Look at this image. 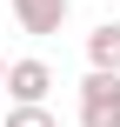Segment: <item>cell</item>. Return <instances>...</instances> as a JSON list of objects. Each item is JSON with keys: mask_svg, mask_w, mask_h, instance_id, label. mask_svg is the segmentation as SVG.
<instances>
[{"mask_svg": "<svg viewBox=\"0 0 120 127\" xmlns=\"http://www.w3.org/2000/svg\"><path fill=\"white\" fill-rule=\"evenodd\" d=\"M7 127H60V121H53L47 107H13V114H7Z\"/></svg>", "mask_w": 120, "mask_h": 127, "instance_id": "5", "label": "cell"}, {"mask_svg": "<svg viewBox=\"0 0 120 127\" xmlns=\"http://www.w3.org/2000/svg\"><path fill=\"white\" fill-rule=\"evenodd\" d=\"M87 67L94 74H120V20H100L87 33Z\"/></svg>", "mask_w": 120, "mask_h": 127, "instance_id": "4", "label": "cell"}, {"mask_svg": "<svg viewBox=\"0 0 120 127\" xmlns=\"http://www.w3.org/2000/svg\"><path fill=\"white\" fill-rule=\"evenodd\" d=\"M7 67H13V60H0V87H7Z\"/></svg>", "mask_w": 120, "mask_h": 127, "instance_id": "6", "label": "cell"}, {"mask_svg": "<svg viewBox=\"0 0 120 127\" xmlns=\"http://www.w3.org/2000/svg\"><path fill=\"white\" fill-rule=\"evenodd\" d=\"M7 94H13V107H47L53 67H47V60H13V67H7Z\"/></svg>", "mask_w": 120, "mask_h": 127, "instance_id": "2", "label": "cell"}, {"mask_svg": "<svg viewBox=\"0 0 120 127\" xmlns=\"http://www.w3.org/2000/svg\"><path fill=\"white\" fill-rule=\"evenodd\" d=\"M80 127H120V74H94L80 80Z\"/></svg>", "mask_w": 120, "mask_h": 127, "instance_id": "1", "label": "cell"}, {"mask_svg": "<svg viewBox=\"0 0 120 127\" xmlns=\"http://www.w3.org/2000/svg\"><path fill=\"white\" fill-rule=\"evenodd\" d=\"M20 33H60L67 27V0H7Z\"/></svg>", "mask_w": 120, "mask_h": 127, "instance_id": "3", "label": "cell"}]
</instances>
